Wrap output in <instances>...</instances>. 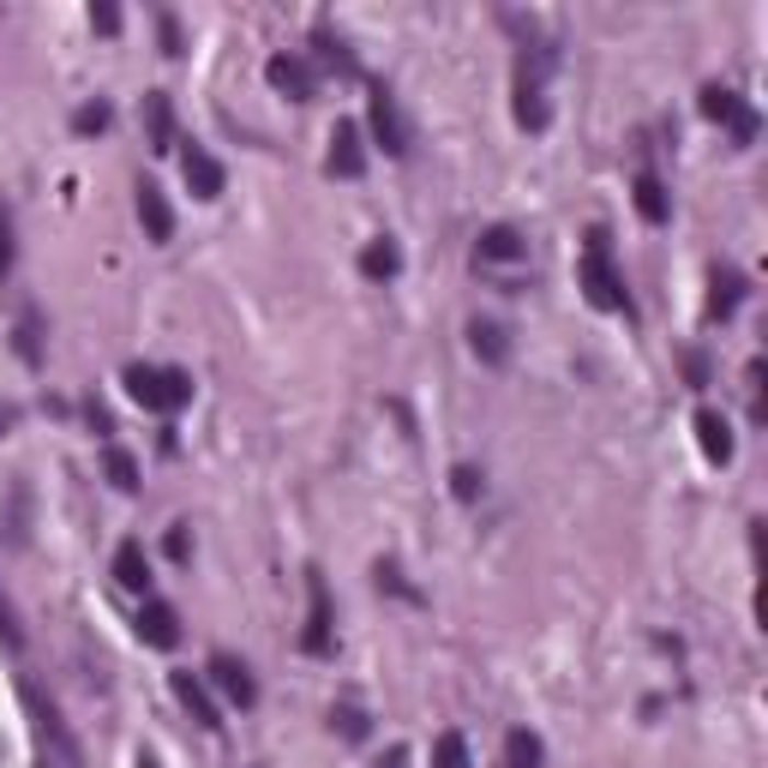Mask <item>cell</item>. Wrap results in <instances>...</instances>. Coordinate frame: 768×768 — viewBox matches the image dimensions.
Instances as JSON below:
<instances>
[{"mask_svg":"<svg viewBox=\"0 0 768 768\" xmlns=\"http://www.w3.org/2000/svg\"><path fill=\"white\" fill-rule=\"evenodd\" d=\"M583 294L600 306V313H631V294H624V276L612 271V240L607 228H588V252H583V271H576Z\"/></svg>","mask_w":768,"mask_h":768,"instance_id":"obj_1","label":"cell"},{"mask_svg":"<svg viewBox=\"0 0 768 768\" xmlns=\"http://www.w3.org/2000/svg\"><path fill=\"white\" fill-rule=\"evenodd\" d=\"M126 396H133L138 408H150V415H174V408L192 403V379L181 373V366L133 361V366H126Z\"/></svg>","mask_w":768,"mask_h":768,"instance_id":"obj_2","label":"cell"},{"mask_svg":"<svg viewBox=\"0 0 768 768\" xmlns=\"http://www.w3.org/2000/svg\"><path fill=\"white\" fill-rule=\"evenodd\" d=\"M24 709H31V721H36V745H43V768H84V757H79V738L67 733L60 709L43 697V690H31V685H24Z\"/></svg>","mask_w":768,"mask_h":768,"instance_id":"obj_3","label":"cell"},{"mask_svg":"<svg viewBox=\"0 0 768 768\" xmlns=\"http://www.w3.org/2000/svg\"><path fill=\"white\" fill-rule=\"evenodd\" d=\"M702 114H709V121H721V126H733L738 145H750V138H757V109H750L738 91H726V84H709V91H702Z\"/></svg>","mask_w":768,"mask_h":768,"instance_id":"obj_4","label":"cell"},{"mask_svg":"<svg viewBox=\"0 0 768 768\" xmlns=\"http://www.w3.org/2000/svg\"><path fill=\"white\" fill-rule=\"evenodd\" d=\"M366 121H373V138L384 145V157H408V121H403V109H396V97L373 91V102H366Z\"/></svg>","mask_w":768,"mask_h":768,"instance_id":"obj_5","label":"cell"},{"mask_svg":"<svg viewBox=\"0 0 768 768\" xmlns=\"http://www.w3.org/2000/svg\"><path fill=\"white\" fill-rule=\"evenodd\" d=\"M204 678H211L235 709H252V702H259V685H252L247 660H235V655H211V673H204Z\"/></svg>","mask_w":768,"mask_h":768,"instance_id":"obj_6","label":"cell"},{"mask_svg":"<svg viewBox=\"0 0 768 768\" xmlns=\"http://www.w3.org/2000/svg\"><path fill=\"white\" fill-rule=\"evenodd\" d=\"M306 595H313V612H306V631H301V648L306 655H330V588L325 576H306Z\"/></svg>","mask_w":768,"mask_h":768,"instance_id":"obj_7","label":"cell"},{"mask_svg":"<svg viewBox=\"0 0 768 768\" xmlns=\"http://www.w3.org/2000/svg\"><path fill=\"white\" fill-rule=\"evenodd\" d=\"M138 643L174 648L181 643V612H174L169 600H145V607H138Z\"/></svg>","mask_w":768,"mask_h":768,"instance_id":"obj_8","label":"cell"},{"mask_svg":"<svg viewBox=\"0 0 768 768\" xmlns=\"http://www.w3.org/2000/svg\"><path fill=\"white\" fill-rule=\"evenodd\" d=\"M264 79H271L283 97H294V102H306V97H313V84H318L313 79V60H306V55H271Z\"/></svg>","mask_w":768,"mask_h":768,"instance_id":"obj_9","label":"cell"},{"mask_svg":"<svg viewBox=\"0 0 768 768\" xmlns=\"http://www.w3.org/2000/svg\"><path fill=\"white\" fill-rule=\"evenodd\" d=\"M330 174H342V181H361V174H366L361 126H349V121H342L337 133H330Z\"/></svg>","mask_w":768,"mask_h":768,"instance_id":"obj_10","label":"cell"},{"mask_svg":"<svg viewBox=\"0 0 768 768\" xmlns=\"http://www.w3.org/2000/svg\"><path fill=\"white\" fill-rule=\"evenodd\" d=\"M181 169H187V187H192V199H223L228 174H223V162H216L211 150H199V145H192L187 157H181Z\"/></svg>","mask_w":768,"mask_h":768,"instance_id":"obj_11","label":"cell"},{"mask_svg":"<svg viewBox=\"0 0 768 768\" xmlns=\"http://www.w3.org/2000/svg\"><path fill=\"white\" fill-rule=\"evenodd\" d=\"M174 697L187 702V714L204 726V733H216V726H223V714H216V702H211V690H204L199 673H174Z\"/></svg>","mask_w":768,"mask_h":768,"instance_id":"obj_12","label":"cell"},{"mask_svg":"<svg viewBox=\"0 0 768 768\" xmlns=\"http://www.w3.org/2000/svg\"><path fill=\"white\" fill-rule=\"evenodd\" d=\"M138 223H145L150 240H169L174 235V211H169V199H162L157 181H138Z\"/></svg>","mask_w":768,"mask_h":768,"instance_id":"obj_13","label":"cell"},{"mask_svg":"<svg viewBox=\"0 0 768 768\" xmlns=\"http://www.w3.org/2000/svg\"><path fill=\"white\" fill-rule=\"evenodd\" d=\"M522 252H529V240H522V235H517V228H510V223H493V228H486V235H481L475 259H481V264H517Z\"/></svg>","mask_w":768,"mask_h":768,"instance_id":"obj_14","label":"cell"},{"mask_svg":"<svg viewBox=\"0 0 768 768\" xmlns=\"http://www.w3.org/2000/svg\"><path fill=\"white\" fill-rule=\"evenodd\" d=\"M697 444H702V456H709V463H733V427H726L721 415H714V408H697Z\"/></svg>","mask_w":768,"mask_h":768,"instance_id":"obj_15","label":"cell"},{"mask_svg":"<svg viewBox=\"0 0 768 768\" xmlns=\"http://www.w3.org/2000/svg\"><path fill=\"white\" fill-rule=\"evenodd\" d=\"M468 349H475L486 366H505L510 361V330L498 325V318H475V325H468Z\"/></svg>","mask_w":768,"mask_h":768,"instance_id":"obj_16","label":"cell"},{"mask_svg":"<svg viewBox=\"0 0 768 768\" xmlns=\"http://www.w3.org/2000/svg\"><path fill=\"white\" fill-rule=\"evenodd\" d=\"M114 583L133 588V595H145V588H150V558H145V546H138V541L114 546Z\"/></svg>","mask_w":768,"mask_h":768,"instance_id":"obj_17","label":"cell"},{"mask_svg":"<svg viewBox=\"0 0 768 768\" xmlns=\"http://www.w3.org/2000/svg\"><path fill=\"white\" fill-rule=\"evenodd\" d=\"M145 133L150 150H174V102L162 91H145Z\"/></svg>","mask_w":768,"mask_h":768,"instance_id":"obj_18","label":"cell"},{"mask_svg":"<svg viewBox=\"0 0 768 768\" xmlns=\"http://www.w3.org/2000/svg\"><path fill=\"white\" fill-rule=\"evenodd\" d=\"M631 192H636V216H643L648 228H660V223L673 216V199H667V187H660L655 174H636Z\"/></svg>","mask_w":768,"mask_h":768,"instance_id":"obj_19","label":"cell"},{"mask_svg":"<svg viewBox=\"0 0 768 768\" xmlns=\"http://www.w3.org/2000/svg\"><path fill=\"white\" fill-rule=\"evenodd\" d=\"M738 301H745V276H738L733 264H721V271H714V294H709V318H733Z\"/></svg>","mask_w":768,"mask_h":768,"instance_id":"obj_20","label":"cell"},{"mask_svg":"<svg viewBox=\"0 0 768 768\" xmlns=\"http://www.w3.org/2000/svg\"><path fill=\"white\" fill-rule=\"evenodd\" d=\"M396 271H403V252H396V240H373V247L361 252V276H373V283H391Z\"/></svg>","mask_w":768,"mask_h":768,"instance_id":"obj_21","label":"cell"},{"mask_svg":"<svg viewBox=\"0 0 768 768\" xmlns=\"http://www.w3.org/2000/svg\"><path fill=\"white\" fill-rule=\"evenodd\" d=\"M505 763L510 768H541L546 763V745L529 733V726H517V733H505Z\"/></svg>","mask_w":768,"mask_h":768,"instance_id":"obj_22","label":"cell"},{"mask_svg":"<svg viewBox=\"0 0 768 768\" xmlns=\"http://www.w3.org/2000/svg\"><path fill=\"white\" fill-rule=\"evenodd\" d=\"M432 768H475L468 763V738L456 733V726H444V733L432 738Z\"/></svg>","mask_w":768,"mask_h":768,"instance_id":"obj_23","label":"cell"},{"mask_svg":"<svg viewBox=\"0 0 768 768\" xmlns=\"http://www.w3.org/2000/svg\"><path fill=\"white\" fill-rule=\"evenodd\" d=\"M102 475L121 486V493H138V463H133V451H121V444L102 451Z\"/></svg>","mask_w":768,"mask_h":768,"instance_id":"obj_24","label":"cell"},{"mask_svg":"<svg viewBox=\"0 0 768 768\" xmlns=\"http://www.w3.org/2000/svg\"><path fill=\"white\" fill-rule=\"evenodd\" d=\"M313 43H318V60H325V67H337V72H354V55H349V43H342V36H330V31H313Z\"/></svg>","mask_w":768,"mask_h":768,"instance_id":"obj_25","label":"cell"},{"mask_svg":"<svg viewBox=\"0 0 768 768\" xmlns=\"http://www.w3.org/2000/svg\"><path fill=\"white\" fill-rule=\"evenodd\" d=\"M330 726H337L342 738H366V714L354 709V702H342V709H330Z\"/></svg>","mask_w":768,"mask_h":768,"instance_id":"obj_26","label":"cell"},{"mask_svg":"<svg viewBox=\"0 0 768 768\" xmlns=\"http://www.w3.org/2000/svg\"><path fill=\"white\" fill-rule=\"evenodd\" d=\"M451 493L463 498V505H468V498H481V468H468V463L451 468Z\"/></svg>","mask_w":768,"mask_h":768,"instance_id":"obj_27","label":"cell"},{"mask_svg":"<svg viewBox=\"0 0 768 768\" xmlns=\"http://www.w3.org/2000/svg\"><path fill=\"white\" fill-rule=\"evenodd\" d=\"M72 126H79V133H102V126H109V102H84V109L72 114Z\"/></svg>","mask_w":768,"mask_h":768,"instance_id":"obj_28","label":"cell"},{"mask_svg":"<svg viewBox=\"0 0 768 768\" xmlns=\"http://www.w3.org/2000/svg\"><path fill=\"white\" fill-rule=\"evenodd\" d=\"M157 36H162V55H181V19L174 12H157Z\"/></svg>","mask_w":768,"mask_h":768,"instance_id":"obj_29","label":"cell"},{"mask_svg":"<svg viewBox=\"0 0 768 768\" xmlns=\"http://www.w3.org/2000/svg\"><path fill=\"white\" fill-rule=\"evenodd\" d=\"M0 643L7 648H24V631H19V612L7 607V595H0Z\"/></svg>","mask_w":768,"mask_h":768,"instance_id":"obj_30","label":"cell"},{"mask_svg":"<svg viewBox=\"0 0 768 768\" xmlns=\"http://www.w3.org/2000/svg\"><path fill=\"white\" fill-rule=\"evenodd\" d=\"M19 354H24V361H36V354H43V342H36V318H31V313L19 318Z\"/></svg>","mask_w":768,"mask_h":768,"instance_id":"obj_31","label":"cell"},{"mask_svg":"<svg viewBox=\"0 0 768 768\" xmlns=\"http://www.w3.org/2000/svg\"><path fill=\"white\" fill-rule=\"evenodd\" d=\"M91 24L102 36H114V31H121V7H91Z\"/></svg>","mask_w":768,"mask_h":768,"instance_id":"obj_32","label":"cell"},{"mask_svg":"<svg viewBox=\"0 0 768 768\" xmlns=\"http://www.w3.org/2000/svg\"><path fill=\"white\" fill-rule=\"evenodd\" d=\"M12 271V223H7V211H0V276Z\"/></svg>","mask_w":768,"mask_h":768,"instance_id":"obj_33","label":"cell"},{"mask_svg":"<svg viewBox=\"0 0 768 768\" xmlns=\"http://www.w3.org/2000/svg\"><path fill=\"white\" fill-rule=\"evenodd\" d=\"M685 373H690V384L702 391V384H709V361H702V354H685Z\"/></svg>","mask_w":768,"mask_h":768,"instance_id":"obj_34","label":"cell"},{"mask_svg":"<svg viewBox=\"0 0 768 768\" xmlns=\"http://www.w3.org/2000/svg\"><path fill=\"white\" fill-rule=\"evenodd\" d=\"M187 553H192V541H187V529H174V534H169V558H187Z\"/></svg>","mask_w":768,"mask_h":768,"instance_id":"obj_35","label":"cell"},{"mask_svg":"<svg viewBox=\"0 0 768 768\" xmlns=\"http://www.w3.org/2000/svg\"><path fill=\"white\" fill-rule=\"evenodd\" d=\"M12 427H19V408H12V403H0V439H7Z\"/></svg>","mask_w":768,"mask_h":768,"instance_id":"obj_36","label":"cell"},{"mask_svg":"<svg viewBox=\"0 0 768 768\" xmlns=\"http://www.w3.org/2000/svg\"><path fill=\"white\" fill-rule=\"evenodd\" d=\"M408 763V750H384V757H379V768H403Z\"/></svg>","mask_w":768,"mask_h":768,"instance_id":"obj_37","label":"cell"},{"mask_svg":"<svg viewBox=\"0 0 768 768\" xmlns=\"http://www.w3.org/2000/svg\"><path fill=\"white\" fill-rule=\"evenodd\" d=\"M138 768H157V757H138Z\"/></svg>","mask_w":768,"mask_h":768,"instance_id":"obj_38","label":"cell"}]
</instances>
